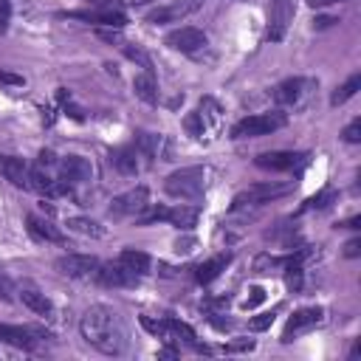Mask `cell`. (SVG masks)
Listing matches in <instances>:
<instances>
[{"mask_svg": "<svg viewBox=\"0 0 361 361\" xmlns=\"http://www.w3.org/2000/svg\"><path fill=\"white\" fill-rule=\"evenodd\" d=\"M322 322H324V307H299V310H293V316L285 322L282 341L288 344V341H293L296 336H302V333L319 327Z\"/></svg>", "mask_w": 361, "mask_h": 361, "instance_id": "cell-6", "label": "cell"}, {"mask_svg": "<svg viewBox=\"0 0 361 361\" xmlns=\"http://www.w3.org/2000/svg\"><path fill=\"white\" fill-rule=\"evenodd\" d=\"M121 51H124V56H127V59L138 62L144 71H152V59H149V54H147L141 45H130V42H121Z\"/></svg>", "mask_w": 361, "mask_h": 361, "instance_id": "cell-29", "label": "cell"}, {"mask_svg": "<svg viewBox=\"0 0 361 361\" xmlns=\"http://www.w3.org/2000/svg\"><path fill=\"white\" fill-rule=\"evenodd\" d=\"M14 282L6 274H0V302H14Z\"/></svg>", "mask_w": 361, "mask_h": 361, "instance_id": "cell-35", "label": "cell"}, {"mask_svg": "<svg viewBox=\"0 0 361 361\" xmlns=\"http://www.w3.org/2000/svg\"><path fill=\"white\" fill-rule=\"evenodd\" d=\"M316 87V82L313 79H305V76H293V79H285V82H279L276 85V90H274V99H276V104H285V107H299L307 96H310V90Z\"/></svg>", "mask_w": 361, "mask_h": 361, "instance_id": "cell-8", "label": "cell"}, {"mask_svg": "<svg viewBox=\"0 0 361 361\" xmlns=\"http://www.w3.org/2000/svg\"><path fill=\"white\" fill-rule=\"evenodd\" d=\"M288 124V116L282 110H271V113H254L240 118L231 127V138H259V135H271L276 130H282Z\"/></svg>", "mask_w": 361, "mask_h": 361, "instance_id": "cell-3", "label": "cell"}, {"mask_svg": "<svg viewBox=\"0 0 361 361\" xmlns=\"http://www.w3.org/2000/svg\"><path fill=\"white\" fill-rule=\"evenodd\" d=\"M197 113H200V118H203L206 130H209V124H212V127H217V124H220V104H217L214 99H203Z\"/></svg>", "mask_w": 361, "mask_h": 361, "instance_id": "cell-30", "label": "cell"}, {"mask_svg": "<svg viewBox=\"0 0 361 361\" xmlns=\"http://www.w3.org/2000/svg\"><path fill=\"white\" fill-rule=\"evenodd\" d=\"M54 338L42 327H17V324H0V341L17 347V350H37L42 341Z\"/></svg>", "mask_w": 361, "mask_h": 361, "instance_id": "cell-4", "label": "cell"}, {"mask_svg": "<svg viewBox=\"0 0 361 361\" xmlns=\"http://www.w3.org/2000/svg\"><path fill=\"white\" fill-rule=\"evenodd\" d=\"M327 200H333V192H330V189H324L322 195L310 197V200H307V203H305L302 209H324V206H327Z\"/></svg>", "mask_w": 361, "mask_h": 361, "instance_id": "cell-36", "label": "cell"}, {"mask_svg": "<svg viewBox=\"0 0 361 361\" xmlns=\"http://www.w3.org/2000/svg\"><path fill=\"white\" fill-rule=\"evenodd\" d=\"M59 178H65L68 183H87L93 178V166L82 155H68L59 158Z\"/></svg>", "mask_w": 361, "mask_h": 361, "instance_id": "cell-16", "label": "cell"}, {"mask_svg": "<svg viewBox=\"0 0 361 361\" xmlns=\"http://www.w3.org/2000/svg\"><path fill=\"white\" fill-rule=\"evenodd\" d=\"M307 155H293V152H285V149H274V152H262L254 158L257 166L262 169H271V172H290V169H299L305 164Z\"/></svg>", "mask_w": 361, "mask_h": 361, "instance_id": "cell-13", "label": "cell"}, {"mask_svg": "<svg viewBox=\"0 0 361 361\" xmlns=\"http://www.w3.org/2000/svg\"><path fill=\"white\" fill-rule=\"evenodd\" d=\"M8 11H11V3L8 0H0V17L8 20Z\"/></svg>", "mask_w": 361, "mask_h": 361, "instance_id": "cell-45", "label": "cell"}, {"mask_svg": "<svg viewBox=\"0 0 361 361\" xmlns=\"http://www.w3.org/2000/svg\"><path fill=\"white\" fill-rule=\"evenodd\" d=\"M341 138H344L347 144H358V141H361V121H358V118H355V121H350V124L344 127Z\"/></svg>", "mask_w": 361, "mask_h": 361, "instance_id": "cell-33", "label": "cell"}, {"mask_svg": "<svg viewBox=\"0 0 361 361\" xmlns=\"http://www.w3.org/2000/svg\"><path fill=\"white\" fill-rule=\"evenodd\" d=\"M166 336H175V338H180L183 344H189L192 350H197V353H209L206 347H200L197 344V336H195V330L186 324V322H178V319H166Z\"/></svg>", "mask_w": 361, "mask_h": 361, "instance_id": "cell-25", "label": "cell"}, {"mask_svg": "<svg viewBox=\"0 0 361 361\" xmlns=\"http://www.w3.org/2000/svg\"><path fill=\"white\" fill-rule=\"evenodd\" d=\"M65 226L71 231H76V234H85V237H102L104 234V228L96 220H90V217H68Z\"/></svg>", "mask_w": 361, "mask_h": 361, "instance_id": "cell-28", "label": "cell"}, {"mask_svg": "<svg viewBox=\"0 0 361 361\" xmlns=\"http://www.w3.org/2000/svg\"><path fill=\"white\" fill-rule=\"evenodd\" d=\"M25 226H28V231H31L34 237H39V240H45V243H65V234H62L56 226H51L45 217H39V214H28V217H25Z\"/></svg>", "mask_w": 361, "mask_h": 361, "instance_id": "cell-18", "label": "cell"}, {"mask_svg": "<svg viewBox=\"0 0 361 361\" xmlns=\"http://www.w3.org/2000/svg\"><path fill=\"white\" fill-rule=\"evenodd\" d=\"M333 3H344V0H307V6H313V8H324V6H333Z\"/></svg>", "mask_w": 361, "mask_h": 361, "instance_id": "cell-44", "label": "cell"}, {"mask_svg": "<svg viewBox=\"0 0 361 361\" xmlns=\"http://www.w3.org/2000/svg\"><path fill=\"white\" fill-rule=\"evenodd\" d=\"M99 259L90 257V254H65L54 262V268L65 276H73V279H96V271H99Z\"/></svg>", "mask_w": 361, "mask_h": 361, "instance_id": "cell-5", "label": "cell"}, {"mask_svg": "<svg viewBox=\"0 0 361 361\" xmlns=\"http://www.w3.org/2000/svg\"><path fill=\"white\" fill-rule=\"evenodd\" d=\"M203 6V0H172L166 6H158L147 14V23L152 25H166V23H180L186 20L189 14H195L197 8Z\"/></svg>", "mask_w": 361, "mask_h": 361, "instance_id": "cell-7", "label": "cell"}, {"mask_svg": "<svg viewBox=\"0 0 361 361\" xmlns=\"http://www.w3.org/2000/svg\"><path fill=\"white\" fill-rule=\"evenodd\" d=\"M110 164L121 172V175H135L141 166H138V149L135 147H116L110 152Z\"/></svg>", "mask_w": 361, "mask_h": 361, "instance_id": "cell-19", "label": "cell"}, {"mask_svg": "<svg viewBox=\"0 0 361 361\" xmlns=\"http://www.w3.org/2000/svg\"><path fill=\"white\" fill-rule=\"evenodd\" d=\"M166 195L172 197H183V200H197L206 192V169L203 166H183L178 172H172L164 180Z\"/></svg>", "mask_w": 361, "mask_h": 361, "instance_id": "cell-2", "label": "cell"}, {"mask_svg": "<svg viewBox=\"0 0 361 361\" xmlns=\"http://www.w3.org/2000/svg\"><path fill=\"white\" fill-rule=\"evenodd\" d=\"M65 17H73V20H85V23H93V25H104V28H124L127 17L124 11L118 8H96V11H68Z\"/></svg>", "mask_w": 361, "mask_h": 361, "instance_id": "cell-15", "label": "cell"}, {"mask_svg": "<svg viewBox=\"0 0 361 361\" xmlns=\"http://www.w3.org/2000/svg\"><path fill=\"white\" fill-rule=\"evenodd\" d=\"M245 350H254V338H237L226 344V353H245Z\"/></svg>", "mask_w": 361, "mask_h": 361, "instance_id": "cell-38", "label": "cell"}, {"mask_svg": "<svg viewBox=\"0 0 361 361\" xmlns=\"http://www.w3.org/2000/svg\"><path fill=\"white\" fill-rule=\"evenodd\" d=\"M164 42H166L172 51H180V54H197V51H203V48L209 45V37H206V31H200V28L183 25V28L169 31Z\"/></svg>", "mask_w": 361, "mask_h": 361, "instance_id": "cell-9", "label": "cell"}, {"mask_svg": "<svg viewBox=\"0 0 361 361\" xmlns=\"http://www.w3.org/2000/svg\"><path fill=\"white\" fill-rule=\"evenodd\" d=\"M358 90H361V73H353L344 85H338V87H336V93L330 96V104H333V107H338V104H344L347 99H353Z\"/></svg>", "mask_w": 361, "mask_h": 361, "instance_id": "cell-27", "label": "cell"}, {"mask_svg": "<svg viewBox=\"0 0 361 361\" xmlns=\"http://www.w3.org/2000/svg\"><path fill=\"white\" fill-rule=\"evenodd\" d=\"M248 293H251V296H248V299H245V307H257V305H259V302H265V290H262V288H259V285H257V288H251V290H248Z\"/></svg>", "mask_w": 361, "mask_h": 361, "instance_id": "cell-40", "label": "cell"}, {"mask_svg": "<svg viewBox=\"0 0 361 361\" xmlns=\"http://www.w3.org/2000/svg\"><path fill=\"white\" fill-rule=\"evenodd\" d=\"M135 149H138V155H144L147 161H152L158 155V149H161V135L147 133V130H138L135 133Z\"/></svg>", "mask_w": 361, "mask_h": 361, "instance_id": "cell-26", "label": "cell"}, {"mask_svg": "<svg viewBox=\"0 0 361 361\" xmlns=\"http://www.w3.org/2000/svg\"><path fill=\"white\" fill-rule=\"evenodd\" d=\"M274 319H276V310H265V313H257L254 319H248V330H254V333H259V330H268V327L274 324Z\"/></svg>", "mask_w": 361, "mask_h": 361, "instance_id": "cell-32", "label": "cell"}, {"mask_svg": "<svg viewBox=\"0 0 361 361\" xmlns=\"http://www.w3.org/2000/svg\"><path fill=\"white\" fill-rule=\"evenodd\" d=\"M149 206V189L147 186H135L118 197L110 200V214L113 217H135L138 212H144Z\"/></svg>", "mask_w": 361, "mask_h": 361, "instance_id": "cell-10", "label": "cell"}, {"mask_svg": "<svg viewBox=\"0 0 361 361\" xmlns=\"http://www.w3.org/2000/svg\"><path fill=\"white\" fill-rule=\"evenodd\" d=\"M333 23H338L336 17H316L313 20V28H327V25H333Z\"/></svg>", "mask_w": 361, "mask_h": 361, "instance_id": "cell-43", "label": "cell"}, {"mask_svg": "<svg viewBox=\"0 0 361 361\" xmlns=\"http://www.w3.org/2000/svg\"><path fill=\"white\" fill-rule=\"evenodd\" d=\"M127 6H144V3H149V0H124Z\"/></svg>", "mask_w": 361, "mask_h": 361, "instance_id": "cell-46", "label": "cell"}, {"mask_svg": "<svg viewBox=\"0 0 361 361\" xmlns=\"http://www.w3.org/2000/svg\"><path fill=\"white\" fill-rule=\"evenodd\" d=\"M20 299H23V305L28 307V310H34L37 316H54V302L45 296V293H39L37 288H23L20 290Z\"/></svg>", "mask_w": 361, "mask_h": 361, "instance_id": "cell-22", "label": "cell"}, {"mask_svg": "<svg viewBox=\"0 0 361 361\" xmlns=\"http://www.w3.org/2000/svg\"><path fill=\"white\" fill-rule=\"evenodd\" d=\"M293 189V183H257V186H251L248 192H243V195H237L234 197V209H240V206H259V203H268V200H276V197H282V195H288Z\"/></svg>", "mask_w": 361, "mask_h": 361, "instance_id": "cell-12", "label": "cell"}, {"mask_svg": "<svg viewBox=\"0 0 361 361\" xmlns=\"http://www.w3.org/2000/svg\"><path fill=\"white\" fill-rule=\"evenodd\" d=\"M183 127H186V133H189L192 138H203V135H206V124H203L200 113H189V116L183 118Z\"/></svg>", "mask_w": 361, "mask_h": 361, "instance_id": "cell-31", "label": "cell"}, {"mask_svg": "<svg viewBox=\"0 0 361 361\" xmlns=\"http://www.w3.org/2000/svg\"><path fill=\"white\" fill-rule=\"evenodd\" d=\"M133 279H138V276H144V274H149V257L144 254V251H135V248H124L121 254H118V259H116Z\"/></svg>", "mask_w": 361, "mask_h": 361, "instance_id": "cell-17", "label": "cell"}, {"mask_svg": "<svg viewBox=\"0 0 361 361\" xmlns=\"http://www.w3.org/2000/svg\"><path fill=\"white\" fill-rule=\"evenodd\" d=\"M79 330H82V338L96 347L99 353L104 355H121L127 350V333H124V324L121 319L104 307V305H93L85 310L82 322H79Z\"/></svg>", "mask_w": 361, "mask_h": 361, "instance_id": "cell-1", "label": "cell"}, {"mask_svg": "<svg viewBox=\"0 0 361 361\" xmlns=\"http://www.w3.org/2000/svg\"><path fill=\"white\" fill-rule=\"evenodd\" d=\"M96 279L102 282V285H107V288H121V285H133L135 279L118 265V262H107V265H99V271H96Z\"/></svg>", "mask_w": 361, "mask_h": 361, "instance_id": "cell-20", "label": "cell"}, {"mask_svg": "<svg viewBox=\"0 0 361 361\" xmlns=\"http://www.w3.org/2000/svg\"><path fill=\"white\" fill-rule=\"evenodd\" d=\"M358 251H361V240H350V243L344 245V254H347V257H358Z\"/></svg>", "mask_w": 361, "mask_h": 361, "instance_id": "cell-42", "label": "cell"}, {"mask_svg": "<svg viewBox=\"0 0 361 361\" xmlns=\"http://www.w3.org/2000/svg\"><path fill=\"white\" fill-rule=\"evenodd\" d=\"M285 285H288L290 290H299V288H302V268H299V265H288Z\"/></svg>", "mask_w": 361, "mask_h": 361, "instance_id": "cell-34", "label": "cell"}, {"mask_svg": "<svg viewBox=\"0 0 361 361\" xmlns=\"http://www.w3.org/2000/svg\"><path fill=\"white\" fill-rule=\"evenodd\" d=\"M141 324H144L149 333H155V336H166V319H164V322H152L149 316H141Z\"/></svg>", "mask_w": 361, "mask_h": 361, "instance_id": "cell-37", "label": "cell"}, {"mask_svg": "<svg viewBox=\"0 0 361 361\" xmlns=\"http://www.w3.org/2000/svg\"><path fill=\"white\" fill-rule=\"evenodd\" d=\"M200 217V209L197 206H175V209H166V223H172L175 228L180 231H189Z\"/></svg>", "mask_w": 361, "mask_h": 361, "instance_id": "cell-24", "label": "cell"}, {"mask_svg": "<svg viewBox=\"0 0 361 361\" xmlns=\"http://www.w3.org/2000/svg\"><path fill=\"white\" fill-rule=\"evenodd\" d=\"M3 31H6V20L0 17V34H3Z\"/></svg>", "mask_w": 361, "mask_h": 361, "instance_id": "cell-47", "label": "cell"}, {"mask_svg": "<svg viewBox=\"0 0 361 361\" xmlns=\"http://www.w3.org/2000/svg\"><path fill=\"white\" fill-rule=\"evenodd\" d=\"M293 11H296L293 0H271L268 3V39L271 42H279L285 37V31L293 20Z\"/></svg>", "mask_w": 361, "mask_h": 361, "instance_id": "cell-11", "label": "cell"}, {"mask_svg": "<svg viewBox=\"0 0 361 361\" xmlns=\"http://www.w3.org/2000/svg\"><path fill=\"white\" fill-rule=\"evenodd\" d=\"M0 175L17 189H31V169L17 155H0Z\"/></svg>", "mask_w": 361, "mask_h": 361, "instance_id": "cell-14", "label": "cell"}, {"mask_svg": "<svg viewBox=\"0 0 361 361\" xmlns=\"http://www.w3.org/2000/svg\"><path fill=\"white\" fill-rule=\"evenodd\" d=\"M195 245H197L195 237H180V240L175 243V251H178V254H189V251H195Z\"/></svg>", "mask_w": 361, "mask_h": 361, "instance_id": "cell-41", "label": "cell"}, {"mask_svg": "<svg viewBox=\"0 0 361 361\" xmlns=\"http://www.w3.org/2000/svg\"><path fill=\"white\" fill-rule=\"evenodd\" d=\"M133 93L147 102V104H155L158 102V82H155V73L152 71H141L135 79H133Z\"/></svg>", "mask_w": 361, "mask_h": 361, "instance_id": "cell-21", "label": "cell"}, {"mask_svg": "<svg viewBox=\"0 0 361 361\" xmlns=\"http://www.w3.org/2000/svg\"><path fill=\"white\" fill-rule=\"evenodd\" d=\"M0 82L3 85H11V87H23L25 85V79L20 73H8V71H0Z\"/></svg>", "mask_w": 361, "mask_h": 361, "instance_id": "cell-39", "label": "cell"}, {"mask_svg": "<svg viewBox=\"0 0 361 361\" xmlns=\"http://www.w3.org/2000/svg\"><path fill=\"white\" fill-rule=\"evenodd\" d=\"M228 262H231V254L212 257V259H206V262H200V265H197L195 279H197L200 285H209L212 279H217V276H220V271H226V265H228Z\"/></svg>", "mask_w": 361, "mask_h": 361, "instance_id": "cell-23", "label": "cell"}]
</instances>
